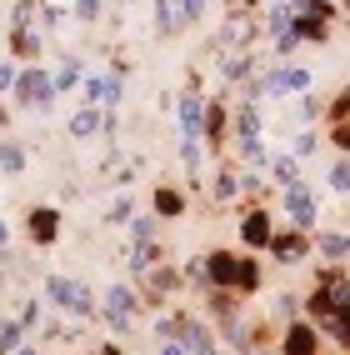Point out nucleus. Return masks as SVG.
<instances>
[{"label":"nucleus","mask_w":350,"mask_h":355,"mask_svg":"<svg viewBox=\"0 0 350 355\" xmlns=\"http://www.w3.org/2000/svg\"><path fill=\"white\" fill-rule=\"evenodd\" d=\"M0 165H6V171H20V165H26V155H20L10 140H0Z\"/></svg>","instance_id":"0eeeda50"},{"label":"nucleus","mask_w":350,"mask_h":355,"mask_svg":"<svg viewBox=\"0 0 350 355\" xmlns=\"http://www.w3.org/2000/svg\"><path fill=\"white\" fill-rule=\"evenodd\" d=\"M285 211L300 220V231H315V195H311V185H305V180L285 185Z\"/></svg>","instance_id":"f257e3e1"},{"label":"nucleus","mask_w":350,"mask_h":355,"mask_svg":"<svg viewBox=\"0 0 350 355\" xmlns=\"http://www.w3.org/2000/svg\"><path fill=\"white\" fill-rule=\"evenodd\" d=\"M205 265H211V276H215V285H235V280H240V260L231 256V250H220V256H211Z\"/></svg>","instance_id":"20e7f679"},{"label":"nucleus","mask_w":350,"mask_h":355,"mask_svg":"<svg viewBox=\"0 0 350 355\" xmlns=\"http://www.w3.org/2000/svg\"><path fill=\"white\" fill-rule=\"evenodd\" d=\"M30 236L46 245V240H55V211H30Z\"/></svg>","instance_id":"39448f33"},{"label":"nucleus","mask_w":350,"mask_h":355,"mask_svg":"<svg viewBox=\"0 0 350 355\" xmlns=\"http://www.w3.org/2000/svg\"><path fill=\"white\" fill-rule=\"evenodd\" d=\"M245 240H251V245H271V220H265L260 211L245 215Z\"/></svg>","instance_id":"423d86ee"},{"label":"nucleus","mask_w":350,"mask_h":355,"mask_svg":"<svg viewBox=\"0 0 350 355\" xmlns=\"http://www.w3.org/2000/svg\"><path fill=\"white\" fill-rule=\"evenodd\" d=\"M275 316H280V320H291V316H295V300H291V296H280V300H275Z\"/></svg>","instance_id":"ddd939ff"},{"label":"nucleus","mask_w":350,"mask_h":355,"mask_svg":"<svg viewBox=\"0 0 350 355\" xmlns=\"http://www.w3.org/2000/svg\"><path fill=\"white\" fill-rule=\"evenodd\" d=\"M70 131H75V135H90V131H95V115H90V111H86V115H75V120H70Z\"/></svg>","instance_id":"9d476101"},{"label":"nucleus","mask_w":350,"mask_h":355,"mask_svg":"<svg viewBox=\"0 0 350 355\" xmlns=\"http://www.w3.org/2000/svg\"><path fill=\"white\" fill-rule=\"evenodd\" d=\"M320 250H325V256H331L336 265L345 260V240H340V236H320Z\"/></svg>","instance_id":"1a4fd4ad"},{"label":"nucleus","mask_w":350,"mask_h":355,"mask_svg":"<svg viewBox=\"0 0 350 355\" xmlns=\"http://www.w3.org/2000/svg\"><path fill=\"white\" fill-rule=\"evenodd\" d=\"M320 340H315V330L311 325H291L285 330V355H315Z\"/></svg>","instance_id":"7ed1b4c3"},{"label":"nucleus","mask_w":350,"mask_h":355,"mask_svg":"<svg viewBox=\"0 0 350 355\" xmlns=\"http://www.w3.org/2000/svg\"><path fill=\"white\" fill-rule=\"evenodd\" d=\"M6 236H10V231H6V220H0V245H6Z\"/></svg>","instance_id":"4468645a"},{"label":"nucleus","mask_w":350,"mask_h":355,"mask_svg":"<svg viewBox=\"0 0 350 355\" xmlns=\"http://www.w3.org/2000/svg\"><path fill=\"white\" fill-rule=\"evenodd\" d=\"M155 211H160V215H180V195H171V191H155Z\"/></svg>","instance_id":"6e6552de"},{"label":"nucleus","mask_w":350,"mask_h":355,"mask_svg":"<svg viewBox=\"0 0 350 355\" xmlns=\"http://www.w3.org/2000/svg\"><path fill=\"white\" fill-rule=\"evenodd\" d=\"M130 316H135V296H130L126 285H110V290H106V320H110L115 330H126Z\"/></svg>","instance_id":"f03ea898"},{"label":"nucleus","mask_w":350,"mask_h":355,"mask_svg":"<svg viewBox=\"0 0 350 355\" xmlns=\"http://www.w3.org/2000/svg\"><path fill=\"white\" fill-rule=\"evenodd\" d=\"M331 191H336V195L345 191V160H336V171H331Z\"/></svg>","instance_id":"f8f14e48"},{"label":"nucleus","mask_w":350,"mask_h":355,"mask_svg":"<svg viewBox=\"0 0 350 355\" xmlns=\"http://www.w3.org/2000/svg\"><path fill=\"white\" fill-rule=\"evenodd\" d=\"M150 236H155V220L140 215V220H135V240H150Z\"/></svg>","instance_id":"9b49d317"}]
</instances>
